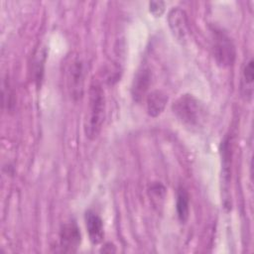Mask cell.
Segmentation results:
<instances>
[{"mask_svg": "<svg viewBox=\"0 0 254 254\" xmlns=\"http://www.w3.org/2000/svg\"><path fill=\"white\" fill-rule=\"evenodd\" d=\"M172 110L178 120L190 129H198L206 119V108L204 104L192 94H182L173 105Z\"/></svg>", "mask_w": 254, "mask_h": 254, "instance_id": "1", "label": "cell"}, {"mask_svg": "<svg viewBox=\"0 0 254 254\" xmlns=\"http://www.w3.org/2000/svg\"><path fill=\"white\" fill-rule=\"evenodd\" d=\"M105 118V95L98 83H92L88 91V108L84 121V133L89 140L98 137Z\"/></svg>", "mask_w": 254, "mask_h": 254, "instance_id": "2", "label": "cell"}, {"mask_svg": "<svg viewBox=\"0 0 254 254\" xmlns=\"http://www.w3.org/2000/svg\"><path fill=\"white\" fill-rule=\"evenodd\" d=\"M211 47L213 58L221 67H228L233 64L236 57V49L229 35L220 28L212 27Z\"/></svg>", "mask_w": 254, "mask_h": 254, "instance_id": "3", "label": "cell"}, {"mask_svg": "<svg viewBox=\"0 0 254 254\" xmlns=\"http://www.w3.org/2000/svg\"><path fill=\"white\" fill-rule=\"evenodd\" d=\"M221 156V179L223 184V207L226 210L231 208L229 198V186L231 181V162H232V147L230 136H225L220 145Z\"/></svg>", "mask_w": 254, "mask_h": 254, "instance_id": "4", "label": "cell"}, {"mask_svg": "<svg viewBox=\"0 0 254 254\" xmlns=\"http://www.w3.org/2000/svg\"><path fill=\"white\" fill-rule=\"evenodd\" d=\"M168 24L176 40L185 44L189 35V21L186 12L180 7H173L168 14Z\"/></svg>", "mask_w": 254, "mask_h": 254, "instance_id": "5", "label": "cell"}, {"mask_svg": "<svg viewBox=\"0 0 254 254\" xmlns=\"http://www.w3.org/2000/svg\"><path fill=\"white\" fill-rule=\"evenodd\" d=\"M81 242L80 229L75 221L64 223L60 231V247L63 252H75Z\"/></svg>", "mask_w": 254, "mask_h": 254, "instance_id": "6", "label": "cell"}, {"mask_svg": "<svg viewBox=\"0 0 254 254\" xmlns=\"http://www.w3.org/2000/svg\"><path fill=\"white\" fill-rule=\"evenodd\" d=\"M67 82L71 97L74 100H78L83 94L84 83L83 63L78 58L74 59L68 67Z\"/></svg>", "mask_w": 254, "mask_h": 254, "instance_id": "7", "label": "cell"}, {"mask_svg": "<svg viewBox=\"0 0 254 254\" xmlns=\"http://www.w3.org/2000/svg\"><path fill=\"white\" fill-rule=\"evenodd\" d=\"M152 81V72L149 67H141L137 70L131 85L132 98L136 102H141L145 97Z\"/></svg>", "mask_w": 254, "mask_h": 254, "instance_id": "8", "label": "cell"}, {"mask_svg": "<svg viewBox=\"0 0 254 254\" xmlns=\"http://www.w3.org/2000/svg\"><path fill=\"white\" fill-rule=\"evenodd\" d=\"M85 225L89 240L92 244H99L104 236L103 221L101 217L92 210L85 212Z\"/></svg>", "mask_w": 254, "mask_h": 254, "instance_id": "9", "label": "cell"}, {"mask_svg": "<svg viewBox=\"0 0 254 254\" xmlns=\"http://www.w3.org/2000/svg\"><path fill=\"white\" fill-rule=\"evenodd\" d=\"M253 83H254V62L250 58L242 68L240 77V91L244 99L247 101L252 99L253 95Z\"/></svg>", "mask_w": 254, "mask_h": 254, "instance_id": "10", "label": "cell"}, {"mask_svg": "<svg viewBox=\"0 0 254 254\" xmlns=\"http://www.w3.org/2000/svg\"><path fill=\"white\" fill-rule=\"evenodd\" d=\"M167 94L159 89L151 91L146 97L147 112L151 117H158L164 110L168 102Z\"/></svg>", "mask_w": 254, "mask_h": 254, "instance_id": "11", "label": "cell"}, {"mask_svg": "<svg viewBox=\"0 0 254 254\" xmlns=\"http://www.w3.org/2000/svg\"><path fill=\"white\" fill-rule=\"evenodd\" d=\"M176 209L180 222L185 223L190 215V195L184 187L178 188Z\"/></svg>", "mask_w": 254, "mask_h": 254, "instance_id": "12", "label": "cell"}, {"mask_svg": "<svg viewBox=\"0 0 254 254\" xmlns=\"http://www.w3.org/2000/svg\"><path fill=\"white\" fill-rule=\"evenodd\" d=\"M148 195L155 206H159L164 201L166 188L161 183H154L148 189Z\"/></svg>", "mask_w": 254, "mask_h": 254, "instance_id": "13", "label": "cell"}, {"mask_svg": "<svg viewBox=\"0 0 254 254\" xmlns=\"http://www.w3.org/2000/svg\"><path fill=\"white\" fill-rule=\"evenodd\" d=\"M149 9L155 17H160L165 12V3L163 1H151L149 3Z\"/></svg>", "mask_w": 254, "mask_h": 254, "instance_id": "14", "label": "cell"}, {"mask_svg": "<svg viewBox=\"0 0 254 254\" xmlns=\"http://www.w3.org/2000/svg\"><path fill=\"white\" fill-rule=\"evenodd\" d=\"M102 252H105V253H111V252H115L116 251V248L114 246V244L110 243V242H107L104 244V246L102 247L101 249Z\"/></svg>", "mask_w": 254, "mask_h": 254, "instance_id": "15", "label": "cell"}]
</instances>
